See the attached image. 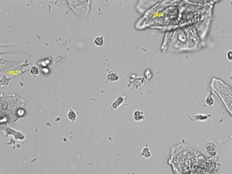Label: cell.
<instances>
[{
	"instance_id": "3",
	"label": "cell",
	"mask_w": 232,
	"mask_h": 174,
	"mask_svg": "<svg viewBox=\"0 0 232 174\" xmlns=\"http://www.w3.org/2000/svg\"><path fill=\"white\" fill-rule=\"evenodd\" d=\"M123 101L124 100L122 97H119V98L115 99V100L112 104V107L113 109H117L118 107L120 106L123 103Z\"/></svg>"
},
{
	"instance_id": "7",
	"label": "cell",
	"mask_w": 232,
	"mask_h": 174,
	"mask_svg": "<svg viewBox=\"0 0 232 174\" xmlns=\"http://www.w3.org/2000/svg\"><path fill=\"white\" fill-rule=\"evenodd\" d=\"M68 118L72 121H75L76 118V114L75 112L72 109L70 110L68 114Z\"/></svg>"
},
{
	"instance_id": "6",
	"label": "cell",
	"mask_w": 232,
	"mask_h": 174,
	"mask_svg": "<svg viewBox=\"0 0 232 174\" xmlns=\"http://www.w3.org/2000/svg\"><path fill=\"white\" fill-rule=\"evenodd\" d=\"M95 45L97 46H101L104 44V39L102 36H98L94 40Z\"/></svg>"
},
{
	"instance_id": "9",
	"label": "cell",
	"mask_w": 232,
	"mask_h": 174,
	"mask_svg": "<svg viewBox=\"0 0 232 174\" xmlns=\"http://www.w3.org/2000/svg\"><path fill=\"white\" fill-rule=\"evenodd\" d=\"M31 72L32 74H34V75H37L39 73V69L36 66H33L31 69Z\"/></svg>"
},
{
	"instance_id": "5",
	"label": "cell",
	"mask_w": 232,
	"mask_h": 174,
	"mask_svg": "<svg viewBox=\"0 0 232 174\" xmlns=\"http://www.w3.org/2000/svg\"><path fill=\"white\" fill-rule=\"evenodd\" d=\"M213 94L210 91H209V94L208 96L206 98V103L208 106H212L214 104V100L213 98Z\"/></svg>"
},
{
	"instance_id": "2",
	"label": "cell",
	"mask_w": 232,
	"mask_h": 174,
	"mask_svg": "<svg viewBox=\"0 0 232 174\" xmlns=\"http://www.w3.org/2000/svg\"><path fill=\"white\" fill-rule=\"evenodd\" d=\"M133 118L135 121L139 122L144 120L145 119V117L144 112L143 111L140 110H136L133 113Z\"/></svg>"
},
{
	"instance_id": "10",
	"label": "cell",
	"mask_w": 232,
	"mask_h": 174,
	"mask_svg": "<svg viewBox=\"0 0 232 174\" xmlns=\"http://www.w3.org/2000/svg\"><path fill=\"white\" fill-rule=\"evenodd\" d=\"M226 56L229 61H232V50H228L227 52Z\"/></svg>"
},
{
	"instance_id": "8",
	"label": "cell",
	"mask_w": 232,
	"mask_h": 174,
	"mask_svg": "<svg viewBox=\"0 0 232 174\" xmlns=\"http://www.w3.org/2000/svg\"><path fill=\"white\" fill-rule=\"evenodd\" d=\"M108 80L110 81H117L119 80V76L116 73H113L108 76Z\"/></svg>"
},
{
	"instance_id": "11",
	"label": "cell",
	"mask_w": 232,
	"mask_h": 174,
	"mask_svg": "<svg viewBox=\"0 0 232 174\" xmlns=\"http://www.w3.org/2000/svg\"><path fill=\"white\" fill-rule=\"evenodd\" d=\"M229 79H230V80H231L232 82V71H231V73H230V75H229Z\"/></svg>"
},
{
	"instance_id": "4",
	"label": "cell",
	"mask_w": 232,
	"mask_h": 174,
	"mask_svg": "<svg viewBox=\"0 0 232 174\" xmlns=\"http://www.w3.org/2000/svg\"><path fill=\"white\" fill-rule=\"evenodd\" d=\"M141 156L145 158H149L151 157V153L149 148L147 147H145L143 148L141 154Z\"/></svg>"
},
{
	"instance_id": "1",
	"label": "cell",
	"mask_w": 232,
	"mask_h": 174,
	"mask_svg": "<svg viewBox=\"0 0 232 174\" xmlns=\"http://www.w3.org/2000/svg\"><path fill=\"white\" fill-rule=\"evenodd\" d=\"M209 91L225 107L232 117V87L219 78H212Z\"/></svg>"
}]
</instances>
